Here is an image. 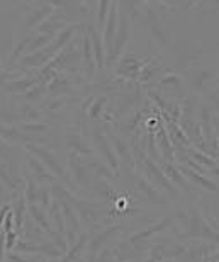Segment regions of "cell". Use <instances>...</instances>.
I'll use <instances>...</instances> for the list:
<instances>
[{
	"label": "cell",
	"instance_id": "ab89813d",
	"mask_svg": "<svg viewBox=\"0 0 219 262\" xmlns=\"http://www.w3.org/2000/svg\"><path fill=\"white\" fill-rule=\"evenodd\" d=\"M7 260L9 262H31L26 255L19 254V252H14V250H10V252H7Z\"/></svg>",
	"mask_w": 219,
	"mask_h": 262
},
{
	"label": "cell",
	"instance_id": "4316f807",
	"mask_svg": "<svg viewBox=\"0 0 219 262\" xmlns=\"http://www.w3.org/2000/svg\"><path fill=\"white\" fill-rule=\"evenodd\" d=\"M12 213H14V222H15V228H22V225L28 218V203H26L24 196H20L15 199L14 203V208H12Z\"/></svg>",
	"mask_w": 219,
	"mask_h": 262
},
{
	"label": "cell",
	"instance_id": "8d00e7d4",
	"mask_svg": "<svg viewBox=\"0 0 219 262\" xmlns=\"http://www.w3.org/2000/svg\"><path fill=\"white\" fill-rule=\"evenodd\" d=\"M0 160L12 162V146L0 138Z\"/></svg>",
	"mask_w": 219,
	"mask_h": 262
},
{
	"label": "cell",
	"instance_id": "8992f818",
	"mask_svg": "<svg viewBox=\"0 0 219 262\" xmlns=\"http://www.w3.org/2000/svg\"><path fill=\"white\" fill-rule=\"evenodd\" d=\"M93 146H95V150L104 157V160L107 162L109 169H111L114 174L117 176V172H119V160H117L116 154H114L112 145L109 143L106 133H104L101 128H97L95 133H93Z\"/></svg>",
	"mask_w": 219,
	"mask_h": 262
},
{
	"label": "cell",
	"instance_id": "5bb4252c",
	"mask_svg": "<svg viewBox=\"0 0 219 262\" xmlns=\"http://www.w3.org/2000/svg\"><path fill=\"white\" fill-rule=\"evenodd\" d=\"M87 244H88V235L80 233L78 238L75 240V244H71L70 249L63 254L61 262H82L83 252H87Z\"/></svg>",
	"mask_w": 219,
	"mask_h": 262
},
{
	"label": "cell",
	"instance_id": "d6a6232c",
	"mask_svg": "<svg viewBox=\"0 0 219 262\" xmlns=\"http://www.w3.org/2000/svg\"><path fill=\"white\" fill-rule=\"evenodd\" d=\"M106 104H107V97L106 96L97 97L95 102L92 104L90 111H88V116H90L92 119H97L102 114V109H104V106H106Z\"/></svg>",
	"mask_w": 219,
	"mask_h": 262
},
{
	"label": "cell",
	"instance_id": "52a82bcc",
	"mask_svg": "<svg viewBox=\"0 0 219 262\" xmlns=\"http://www.w3.org/2000/svg\"><path fill=\"white\" fill-rule=\"evenodd\" d=\"M129 19L126 14H123L121 17H117V29H116V34H114V39H112V50H111V55H109V63H112L114 60L119 58V55L123 53V50L126 48L128 45V39H129Z\"/></svg>",
	"mask_w": 219,
	"mask_h": 262
},
{
	"label": "cell",
	"instance_id": "60d3db41",
	"mask_svg": "<svg viewBox=\"0 0 219 262\" xmlns=\"http://www.w3.org/2000/svg\"><path fill=\"white\" fill-rule=\"evenodd\" d=\"M10 196H9V187L4 184V182H0V208L4 206L5 201H7Z\"/></svg>",
	"mask_w": 219,
	"mask_h": 262
},
{
	"label": "cell",
	"instance_id": "44dd1931",
	"mask_svg": "<svg viewBox=\"0 0 219 262\" xmlns=\"http://www.w3.org/2000/svg\"><path fill=\"white\" fill-rule=\"evenodd\" d=\"M0 138L9 145H12L14 141H19V140L26 141V143H33V138H31V136H26L20 129L14 128V126H7V124H0Z\"/></svg>",
	"mask_w": 219,
	"mask_h": 262
},
{
	"label": "cell",
	"instance_id": "d6986e66",
	"mask_svg": "<svg viewBox=\"0 0 219 262\" xmlns=\"http://www.w3.org/2000/svg\"><path fill=\"white\" fill-rule=\"evenodd\" d=\"M141 68H143V61L133 58V56H128V58L121 60V63H119V68H117V73L119 75H124L126 78L134 80V78L139 77Z\"/></svg>",
	"mask_w": 219,
	"mask_h": 262
},
{
	"label": "cell",
	"instance_id": "ac0fdd59",
	"mask_svg": "<svg viewBox=\"0 0 219 262\" xmlns=\"http://www.w3.org/2000/svg\"><path fill=\"white\" fill-rule=\"evenodd\" d=\"M83 164H85V167L88 170H90V174L93 176V179H99V181H102V179H106V181H112V179H116V174L109 169V165L106 164H102V162H99V160H82Z\"/></svg>",
	"mask_w": 219,
	"mask_h": 262
},
{
	"label": "cell",
	"instance_id": "1f68e13d",
	"mask_svg": "<svg viewBox=\"0 0 219 262\" xmlns=\"http://www.w3.org/2000/svg\"><path fill=\"white\" fill-rule=\"evenodd\" d=\"M50 129V126L46 123H24L20 126L22 133H46Z\"/></svg>",
	"mask_w": 219,
	"mask_h": 262
},
{
	"label": "cell",
	"instance_id": "f546056e",
	"mask_svg": "<svg viewBox=\"0 0 219 262\" xmlns=\"http://www.w3.org/2000/svg\"><path fill=\"white\" fill-rule=\"evenodd\" d=\"M189 160L190 162H194V164L197 165H206V167H209V169L214 170L216 169V159L214 157H207L204 154H201V151H197V150H189Z\"/></svg>",
	"mask_w": 219,
	"mask_h": 262
},
{
	"label": "cell",
	"instance_id": "8fae6325",
	"mask_svg": "<svg viewBox=\"0 0 219 262\" xmlns=\"http://www.w3.org/2000/svg\"><path fill=\"white\" fill-rule=\"evenodd\" d=\"M112 150L114 154H117V160L119 164L126 165L128 169H133L136 165V160L131 154V146H129L128 141H124L121 136H112Z\"/></svg>",
	"mask_w": 219,
	"mask_h": 262
},
{
	"label": "cell",
	"instance_id": "6da1fadb",
	"mask_svg": "<svg viewBox=\"0 0 219 262\" xmlns=\"http://www.w3.org/2000/svg\"><path fill=\"white\" fill-rule=\"evenodd\" d=\"M179 218L182 220L185 227V237H199V238H209L212 244H216L217 240V232L212 227L207 225V222L201 214L194 211L189 213H180Z\"/></svg>",
	"mask_w": 219,
	"mask_h": 262
},
{
	"label": "cell",
	"instance_id": "e0dca14e",
	"mask_svg": "<svg viewBox=\"0 0 219 262\" xmlns=\"http://www.w3.org/2000/svg\"><path fill=\"white\" fill-rule=\"evenodd\" d=\"M28 218L36 225V227H39L41 232L50 233L51 230H53V227H51L48 216H46V213H44V209L41 208V206H38V204H29V208H28Z\"/></svg>",
	"mask_w": 219,
	"mask_h": 262
},
{
	"label": "cell",
	"instance_id": "277c9868",
	"mask_svg": "<svg viewBox=\"0 0 219 262\" xmlns=\"http://www.w3.org/2000/svg\"><path fill=\"white\" fill-rule=\"evenodd\" d=\"M68 201L71 203L73 209L77 211L80 223H83L88 228H95V223L99 222V220H101V216H99V208H101L104 203L80 201V199L73 198L71 194L68 198Z\"/></svg>",
	"mask_w": 219,
	"mask_h": 262
},
{
	"label": "cell",
	"instance_id": "3957f363",
	"mask_svg": "<svg viewBox=\"0 0 219 262\" xmlns=\"http://www.w3.org/2000/svg\"><path fill=\"white\" fill-rule=\"evenodd\" d=\"M26 150L33 157H36L55 177H60V179H65L66 177L65 167L60 164V160L56 159L51 150L44 148V146H41V145H36V143H26Z\"/></svg>",
	"mask_w": 219,
	"mask_h": 262
},
{
	"label": "cell",
	"instance_id": "2e32d148",
	"mask_svg": "<svg viewBox=\"0 0 219 262\" xmlns=\"http://www.w3.org/2000/svg\"><path fill=\"white\" fill-rule=\"evenodd\" d=\"M66 146H68V150L77 157L78 155L90 157L93 154V148L82 138V135H78V133H68V135H66Z\"/></svg>",
	"mask_w": 219,
	"mask_h": 262
},
{
	"label": "cell",
	"instance_id": "cb8c5ba5",
	"mask_svg": "<svg viewBox=\"0 0 219 262\" xmlns=\"http://www.w3.org/2000/svg\"><path fill=\"white\" fill-rule=\"evenodd\" d=\"M88 39H90L92 51H93V61H97V67H104V45L102 38L95 33V29H88Z\"/></svg>",
	"mask_w": 219,
	"mask_h": 262
},
{
	"label": "cell",
	"instance_id": "74e56055",
	"mask_svg": "<svg viewBox=\"0 0 219 262\" xmlns=\"http://www.w3.org/2000/svg\"><path fill=\"white\" fill-rule=\"evenodd\" d=\"M161 85L163 87H172V89H175V87H179L180 85V78L175 75V73H166V75L161 78Z\"/></svg>",
	"mask_w": 219,
	"mask_h": 262
},
{
	"label": "cell",
	"instance_id": "ffe728a7",
	"mask_svg": "<svg viewBox=\"0 0 219 262\" xmlns=\"http://www.w3.org/2000/svg\"><path fill=\"white\" fill-rule=\"evenodd\" d=\"M50 216H51V227H53L56 232H61V233H66V225H65V218H63V213H61V206H60V201L58 199H51L50 203Z\"/></svg>",
	"mask_w": 219,
	"mask_h": 262
},
{
	"label": "cell",
	"instance_id": "9a60e30c",
	"mask_svg": "<svg viewBox=\"0 0 219 262\" xmlns=\"http://www.w3.org/2000/svg\"><path fill=\"white\" fill-rule=\"evenodd\" d=\"M136 191L139 194H143L144 199L148 201L150 204H155V206H160V204L165 203V199L161 198L160 191L156 189L153 184H150L148 181H146V177H138L136 179Z\"/></svg>",
	"mask_w": 219,
	"mask_h": 262
},
{
	"label": "cell",
	"instance_id": "4dcf8cb0",
	"mask_svg": "<svg viewBox=\"0 0 219 262\" xmlns=\"http://www.w3.org/2000/svg\"><path fill=\"white\" fill-rule=\"evenodd\" d=\"M187 249L182 244H168L166 245V260H179L185 257Z\"/></svg>",
	"mask_w": 219,
	"mask_h": 262
},
{
	"label": "cell",
	"instance_id": "d590c367",
	"mask_svg": "<svg viewBox=\"0 0 219 262\" xmlns=\"http://www.w3.org/2000/svg\"><path fill=\"white\" fill-rule=\"evenodd\" d=\"M4 237H5V250L7 252L14 250L15 244H17V232L15 230H9V232H4Z\"/></svg>",
	"mask_w": 219,
	"mask_h": 262
},
{
	"label": "cell",
	"instance_id": "9c48e42d",
	"mask_svg": "<svg viewBox=\"0 0 219 262\" xmlns=\"http://www.w3.org/2000/svg\"><path fill=\"white\" fill-rule=\"evenodd\" d=\"M172 223H174V218H163V220H160V222L153 223L151 227L141 230V232L131 235L126 242L131 244V245H141V247H148V240L151 237H155V235L161 233L165 228H168Z\"/></svg>",
	"mask_w": 219,
	"mask_h": 262
},
{
	"label": "cell",
	"instance_id": "484cf974",
	"mask_svg": "<svg viewBox=\"0 0 219 262\" xmlns=\"http://www.w3.org/2000/svg\"><path fill=\"white\" fill-rule=\"evenodd\" d=\"M38 85V78H34V77H22V78H17L15 82L12 83H7L5 85V89H7L9 92H14V94H26L28 91H31L33 87Z\"/></svg>",
	"mask_w": 219,
	"mask_h": 262
},
{
	"label": "cell",
	"instance_id": "30bf717a",
	"mask_svg": "<svg viewBox=\"0 0 219 262\" xmlns=\"http://www.w3.org/2000/svg\"><path fill=\"white\" fill-rule=\"evenodd\" d=\"M26 165H28L29 177L34 182H38L39 186L41 184H53V182L56 181V177L31 154H28V157H26Z\"/></svg>",
	"mask_w": 219,
	"mask_h": 262
},
{
	"label": "cell",
	"instance_id": "4fadbf2b",
	"mask_svg": "<svg viewBox=\"0 0 219 262\" xmlns=\"http://www.w3.org/2000/svg\"><path fill=\"white\" fill-rule=\"evenodd\" d=\"M177 169L180 170V174L185 177V179H189L187 182H196L197 186H201V187H204L206 191H209V192H216L217 191V184H216V181H212L209 179V177H206L204 174H199V172H196V170H192L189 169V167H185V165H179Z\"/></svg>",
	"mask_w": 219,
	"mask_h": 262
},
{
	"label": "cell",
	"instance_id": "7a4b0ae2",
	"mask_svg": "<svg viewBox=\"0 0 219 262\" xmlns=\"http://www.w3.org/2000/svg\"><path fill=\"white\" fill-rule=\"evenodd\" d=\"M138 164H139V167H141V170L146 174V177H148L146 181H148L150 184H153L155 187L158 186L161 191L168 192V194L174 196V198L179 194V191H177L175 186L163 176V172L160 170V167L156 165L153 160H150L144 154H141L139 150H138Z\"/></svg>",
	"mask_w": 219,
	"mask_h": 262
},
{
	"label": "cell",
	"instance_id": "e575fe53",
	"mask_svg": "<svg viewBox=\"0 0 219 262\" xmlns=\"http://www.w3.org/2000/svg\"><path fill=\"white\" fill-rule=\"evenodd\" d=\"M24 97L28 99V101H41V99L44 97V89L41 87V85H36V87H33L31 91H28L24 94Z\"/></svg>",
	"mask_w": 219,
	"mask_h": 262
},
{
	"label": "cell",
	"instance_id": "836d02e7",
	"mask_svg": "<svg viewBox=\"0 0 219 262\" xmlns=\"http://www.w3.org/2000/svg\"><path fill=\"white\" fill-rule=\"evenodd\" d=\"M214 77V73H212L211 70H202V72H197V77L194 78V87L196 89H199V91H202V87L206 85L207 83V80H209V78H212Z\"/></svg>",
	"mask_w": 219,
	"mask_h": 262
},
{
	"label": "cell",
	"instance_id": "7402d4cb",
	"mask_svg": "<svg viewBox=\"0 0 219 262\" xmlns=\"http://www.w3.org/2000/svg\"><path fill=\"white\" fill-rule=\"evenodd\" d=\"M68 24V20L65 19L63 14H58V15H50L48 19L44 20L43 24L39 26V34H53L55 36V31H58L61 28Z\"/></svg>",
	"mask_w": 219,
	"mask_h": 262
},
{
	"label": "cell",
	"instance_id": "f35d334b",
	"mask_svg": "<svg viewBox=\"0 0 219 262\" xmlns=\"http://www.w3.org/2000/svg\"><path fill=\"white\" fill-rule=\"evenodd\" d=\"M109 9H111V2H101V9H99V24L101 26H104V23H106Z\"/></svg>",
	"mask_w": 219,
	"mask_h": 262
},
{
	"label": "cell",
	"instance_id": "d4e9b609",
	"mask_svg": "<svg viewBox=\"0 0 219 262\" xmlns=\"http://www.w3.org/2000/svg\"><path fill=\"white\" fill-rule=\"evenodd\" d=\"M0 182H4L10 191H17L19 186L22 184V181L14 176L12 167L7 164H0Z\"/></svg>",
	"mask_w": 219,
	"mask_h": 262
},
{
	"label": "cell",
	"instance_id": "f1b7e54d",
	"mask_svg": "<svg viewBox=\"0 0 219 262\" xmlns=\"http://www.w3.org/2000/svg\"><path fill=\"white\" fill-rule=\"evenodd\" d=\"M151 36L158 41V43L161 46H168L170 45V41L168 38H166V34H165V29L161 28V24H160V19H158V15H151Z\"/></svg>",
	"mask_w": 219,
	"mask_h": 262
},
{
	"label": "cell",
	"instance_id": "603a6c76",
	"mask_svg": "<svg viewBox=\"0 0 219 262\" xmlns=\"http://www.w3.org/2000/svg\"><path fill=\"white\" fill-rule=\"evenodd\" d=\"M53 5H51L50 2H43L41 4V7H38L34 10L33 14L28 15V19H26V26L28 28H34V26H41V20L46 19V15H50L51 12H53Z\"/></svg>",
	"mask_w": 219,
	"mask_h": 262
},
{
	"label": "cell",
	"instance_id": "7c38bea8",
	"mask_svg": "<svg viewBox=\"0 0 219 262\" xmlns=\"http://www.w3.org/2000/svg\"><path fill=\"white\" fill-rule=\"evenodd\" d=\"M160 170L163 172V176L172 182V184L175 186L177 191H179V189H182L184 192L190 191L189 182H187V179L180 174V170L177 169L174 164H170V162H161V164H160Z\"/></svg>",
	"mask_w": 219,
	"mask_h": 262
},
{
	"label": "cell",
	"instance_id": "83f0119b",
	"mask_svg": "<svg viewBox=\"0 0 219 262\" xmlns=\"http://www.w3.org/2000/svg\"><path fill=\"white\" fill-rule=\"evenodd\" d=\"M39 189H41V186L38 184V182H34L29 176L26 177V189H24V194H22L24 199H26V203L38 204V201H39Z\"/></svg>",
	"mask_w": 219,
	"mask_h": 262
},
{
	"label": "cell",
	"instance_id": "5b68a950",
	"mask_svg": "<svg viewBox=\"0 0 219 262\" xmlns=\"http://www.w3.org/2000/svg\"><path fill=\"white\" fill-rule=\"evenodd\" d=\"M68 169H70V176L71 181L75 182L78 187H83V189L90 191L93 186V176L90 174V170L87 169L85 164L82 162V159H78L77 155L70 154L68 157Z\"/></svg>",
	"mask_w": 219,
	"mask_h": 262
},
{
	"label": "cell",
	"instance_id": "ba28073f",
	"mask_svg": "<svg viewBox=\"0 0 219 262\" xmlns=\"http://www.w3.org/2000/svg\"><path fill=\"white\" fill-rule=\"evenodd\" d=\"M123 232V227L121 225H111V227L104 228L102 232H99L95 237L90 238L88 237V244H87V254H92V255H99L102 249H106L109 242L116 237L117 233Z\"/></svg>",
	"mask_w": 219,
	"mask_h": 262
}]
</instances>
